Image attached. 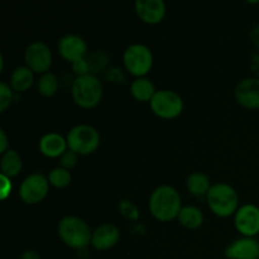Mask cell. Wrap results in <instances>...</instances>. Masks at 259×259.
I'll return each instance as SVG.
<instances>
[{"instance_id":"cell-8","label":"cell","mask_w":259,"mask_h":259,"mask_svg":"<svg viewBox=\"0 0 259 259\" xmlns=\"http://www.w3.org/2000/svg\"><path fill=\"white\" fill-rule=\"evenodd\" d=\"M50 181L40 174H33L22 182L19 196L25 204L35 205L42 201L48 194Z\"/></svg>"},{"instance_id":"cell-3","label":"cell","mask_w":259,"mask_h":259,"mask_svg":"<svg viewBox=\"0 0 259 259\" xmlns=\"http://www.w3.org/2000/svg\"><path fill=\"white\" fill-rule=\"evenodd\" d=\"M72 99L80 108L91 109L98 105L103 98V83L95 75L78 76L71 86Z\"/></svg>"},{"instance_id":"cell-32","label":"cell","mask_w":259,"mask_h":259,"mask_svg":"<svg viewBox=\"0 0 259 259\" xmlns=\"http://www.w3.org/2000/svg\"><path fill=\"white\" fill-rule=\"evenodd\" d=\"M252 38H253V42L259 47V25L258 27L254 28V30L252 32Z\"/></svg>"},{"instance_id":"cell-21","label":"cell","mask_w":259,"mask_h":259,"mask_svg":"<svg viewBox=\"0 0 259 259\" xmlns=\"http://www.w3.org/2000/svg\"><path fill=\"white\" fill-rule=\"evenodd\" d=\"M211 189L210 186V180L202 172H195V174L190 175L187 179V190L194 196H202V195L209 192Z\"/></svg>"},{"instance_id":"cell-25","label":"cell","mask_w":259,"mask_h":259,"mask_svg":"<svg viewBox=\"0 0 259 259\" xmlns=\"http://www.w3.org/2000/svg\"><path fill=\"white\" fill-rule=\"evenodd\" d=\"M13 101L12 88L7 83H0V111H5Z\"/></svg>"},{"instance_id":"cell-16","label":"cell","mask_w":259,"mask_h":259,"mask_svg":"<svg viewBox=\"0 0 259 259\" xmlns=\"http://www.w3.org/2000/svg\"><path fill=\"white\" fill-rule=\"evenodd\" d=\"M67 141L61 134L48 133L39 141V151L43 156L50 158H57L67 152Z\"/></svg>"},{"instance_id":"cell-4","label":"cell","mask_w":259,"mask_h":259,"mask_svg":"<svg viewBox=\"0 0 259 259\" xmlns=\"http://www.w3.org/2000/svg\"><path fill=\"white\" fill-rule=\"evenodd\" d=\"M207 204L210 210L220 218H228L238 207V195L228 184H215L207 192Z\"/></svg>"},{"instance_id":"cell-1","label":"cell","mask_w":259,"mask_h":259,"mask_svg":"<svg viewBox=\"0 0 259 259\" xmlns=\"http://www.w3.org/2000/svg\"><path fill=\"white\" fill-rule=\"evenodd\" d=\"M181 197L172 186H159L149 197V211L159 222H171L181 211Z\"/></svg>"},{"instance_id":"cell-10","label":"cell","mask_w":259,"mask_h":259,"mask_svg":"<svg viewBox=\"0 0 259 259\" xmlns=\"http://www.w3.org/2000/svg\"><path fill=\"white\" fill-rule=\"evenodd\" d=\"M237 230L247 238L259 234V207L255 205H244L235 214Z\"/></svg>"},{"instance_id":"cell-9","label":"cell","mask_w":259,"mask_h":259,"mask_svg":"<svg viewBox=\"0 0 259 259\" xmlns=\"http://www.w3.org/2000/svg\"><path fill=\"white\" fill-rule=\"evenodd\" d=\"M24 60L27 67L33 72L47 73L52 65V52L46 43L34 42L25 50Z\"/></svg>"},{"instance_id":"cell-22","label":"cell","mask_w":259,"mask_h":259,"mask_svg":"<svg viewBox=\"0 0 259 259\" xmlns=\"http://www.w3.org/2000/svg\"><path fill=\"white\" fill-rule=\"evenodd\" d=\"M38 91L40 95L51 98L58 91V80L55 73L47 72L40 76L38 81Z\"/></svg>"},{"instance_id":"cell-29","label":"cell","mask_w":259,"mask_h":259,"mask_svg":"<svg viewBox=\"0 0 259 259\" xmlns=\"http://www.w3.org/2000/svg\"><path fill=\"white\" fill-rule=\"evenodd\" d=\"M2 180H3V189H2V199L5 200L12 192V184H10V179L9 177L4 176L2 175Z\"/></svg>"},{"instance_id":"cell-5","label":"cell","mask_w":259,"mask_h":259,"mask_svg":"<svg viewBox=\"0 0 259 259\" xmlns=\"http://www.w3.org/2000/svg\"><path fill=\"white\" fill-rule=\"evenodd\" d=\"M68 149L76 154L86 156L95 152L100 146V134L94 126L88 124L76 125L67 134Z\"/></svg>"},{"instance_id":"cell-24","label":"cell","mask_w":259,"mask_h":259,"mask_svg":"<svg viewBox=\"0 0 259 259\" xmlns=\"http://www.w3.org/2000/svg\"><path fill=\"white\" fill-rule=\"evenodd\" d=\"M88 62L91 75H96L105 70L106 66L109 65V56L103 51H95L88 57Z\"/></svg>"},{"instance_id":"cell-7","label":"cell","mask_w":259,"mask_h":259,"mask_svg":"<svg viewBox=\"0 0 259 259\" xmlns=\"http://www.w3.org/2000/svg\"><path fill=\"white\" fill-rule=\"evenodd\" d=\"M151 109L159 118L174 119L177 118L184 110V100L175 91H157L151 100Z\"/></svg>"},{"instance_id":"cell-31","label":"cell","mask_w":259,"mask_h":259,"mask_svg":"<svg viewBox=\"0 0 259 259\" xmlns=\"http://www.w3.org/2000/svg\"><path fill=\"white\" fill-rule=\"evenodd\" d=\"M20 259H42V258H40V255L38 254L35 250H27V252L23 253Z\"/></svg>"},{"instance_id":"cell-19","label":"cell","mask_w":259,"mask_h":259,"mask_svg":"<svg viewBox=\"0 0 259 259\" xmlns=\"http://www.w3.org/2000/svg\"><path fill=\"white\" fill-rule=\"evenodd\" d=\"M131 93L136 100L142 101V103H146V101L151 103V100L156 95L157 91L151 80L141 77L133 81V83L131 86Z\"/></svg>"},{"instance_id":"cell-6","label":"cell","mask_w":259,"mask_h":259,"mask_svg":"<svg viewBox=\"0 0 259 259\" xmlns=\"http://www.w3.org/2000/svg\"><path fill=\"white\" fill-rule=\"evenodd\" d=\"M124 66L129 73L137 77H143L153 66V55L144 45H132L124 52Z\"/></svg>"},{"instance_id":"cell-14","label":"cell","mask_w":259,"mask_h":259,"mask_svg":"<svg viewBox=\"0 0 259 259\" xmlns=\"http://www.w3.org/2000/svg\"><path fill=\"white\" fill-rule=\"evenodd\" d=\"M228 259H259V243L253 238L235 240L225 249Z\"/></svg>"},{"instance_id":"cell-12","label":"cell","mask_w":259,"mask_h":259,"mask_svg":"<svg viewBox=\"0 0 259 259\" xmlns=\"http://www.w3.org/2000/svg\"><path fill=\"white\" fill-rule=\"evenodd\" d=\"M58 52H60L61 57L73 63L85 58L86 53H88V46L81 37L70 34L61 38L60 43H58Z\"/></svg>"},{"instance_id":"cell-26","label":"cell","mask_w":259,"mask_h":259,"mask_svg":"<svg viewBox=\"0 0 259 259\" xmlns=\"http://www.w3.org/2000/svg\"><path fill=\"white\" fill-rule=\"evenodd\" d=\"M119 211H120V214L124 218H126L129 220H137L139 217L138 209L136 207V205L132 204L128 200L120 201V204H119Z\"/></svg>"},{"instance_id":"cell-17","label":"cell","mask_w":259,"mask_h":259,"mask_svg":"<svg viewBox=\"0 0 259 259\" xmlns=\"http://www.w3.org/2000/svg\"><path fill=\"white\" fill-rule=\"evenodd\" d=\"M34 81L33 71L28 67H18L13 71L10 76V88L17 93L27 91Z\"/></svg>"},{"instance_id":"cell-23","label":"cell","mask_w":259,"mask_h":259,"mask_svg":"<svg viewBox=\"0 0 259 259\" xmlns=\"http://www.w3.org/2000/svg\"><path fill=\"white\" fill-rule=\"evenodd\" d=\"M71 180L72 176L68 172V169L63 168V167H57V168L52 169L48 175V181L50 185L57 187V189H63V187H67L71 184Z\"/></svg>"},{"instance_id":"cell-18","label":"cell","mask_w":259,"mask_h":259,"mask_svg":"<svg viewBox=\"0 0 259 259\" xmlns=\"http://www.w3.org/2000/svg\"><path fill=\"white\" fill-rule=\"evenodd\" d=\"M0 167H2V175H4V176L9 177V179L17 176L23 167V162L19 153L14 149H9L8 152H5L2 157Z\"/></svg>"},{"instance_id":"cell-20","label":"cell","mask_w":259,"mask_h":259,"mask_svg":"<svg viewBox=\"0 0 259 259\" xmlns=\"http://www.w3.org/2000/svg\"><path fill=\"white\" fill-rule=\"evenodd\" d=\"M179 219L182 227L187 229H197L204 223V214L196 206H185L180 211Z\"/></svg>"},{"instance_id":"cell-30","label":"cell","mask_w":259,"mask_h":259,"mask_svg":"<svg viewBox=\"0 0 259 259\" xmlns=\"http://www.w3.org/2000/svg\"><path fill=\"white\" fill-rule=\"evenodd\" d=\"M8 147H9V143H8L7 136H5L4 131H0V153L4 154L5 152L9 151Z\"/></svg>"},{"instance_id":"cell-27","label":"cell","mask_w":259,"mask_h":259,"mask_svg":"<svg viewBox=\"0 0 259 259\" xmlns=\"http://www.w3.org/2000/svg\"><path fill=\"white\" fill-rule=\"evenodd\" d=\"M60 161L61 166H62L63 168H72V167L76 166V162H77V154L68 149L67 152H65V153L60 157Z\"/></svg>"},{"instance_id":"cell-28","label":"cell","mask_w":259,"mask_h":259,"mask_svg":"<svg viewBox=\"0 0 259 259\" xmlns=\"http://www.w3.org/2000/svg\"><path fill=\"white\" fill-rule=\"evenodd\" d=\"M72 70L73 72L78 76H85V75H91L90 73V67H89L88 58H82V60H78L76 62L72 63Z\"/></svg>"},{"instance_id":"cell-15","label":"cell","mask_w":259,"mask_h":259,"mask_svg":"<svg viewBox=\"0 0 259 259\" xmlns=\"http://www.w3.org/2000/svg\"><path fill=\"white\" fill-rule=\"evenodd\" d=\"M120 239V232L113 224H103L93 233L91 245L96 250H108L116 245Z\"/></svg>"},{"instance_id":"cell-11","label":"cell","mask_w":259,"mask_h":259,"mask_svg":"<svg viewBox=\"0 0 259 259\" xmlns=\"http://www.w3.org/2000/svg\"><path fill=\"white\" fill-rule=\"evenodd\" d=\"M137 15L147 24H158L166 15V4L162 0H137Z\"/></svg>"},{"instance_id":"cell-13","label":"cell","mask_w":259,"mask_h":259,"mask_svg":"<svg viewBox=\"0 0 259 259\" xmlns=\"http://www.w3.org/2000/svg\"><path fill=\"white\" fill-rule=\"evenodd\" d=\"M235 99L247 109H259V78L250 77L240 81L235 88Z\"/></svg>"},{"instance_id":"cell-2","label":"cell","mask_w":259,"mask_h":259,"mask_svg":"<svg viewBox=\"0 0 259 259\" xmlns=\"http://www.w3.org/2000/svg\"><path fill=\"white\" fill-rule=\"evenodd\" d=\"M61 240L73 249H83L91 244L93 233L85 220L77 217H66L58 224Z\"/></svg>"}]
</instances>
